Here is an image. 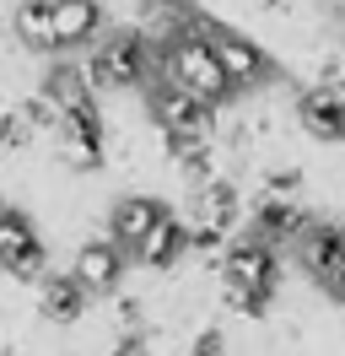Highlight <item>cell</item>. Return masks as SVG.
Segmentation results:
<instances>
[{
    "label": "cell",
    "mask_w": 345,
    "mask_h": 356,
    "mask_svg": "<svg viewBox=\"0 0 345 356\" xmlns=\"http://www.w3.org/2000/svg\"><path fill=\"white\" fill-rule=\"evenodd\" d=\"M81 70H86V81H92L97 97H108V92H135V87H146L151 76H162V65H157V44H151L141 27L108 33L103 44H97V54H86V60H81Z\"/></svg>",
    "instance_id": "obj_2"
},
{
    "label": "cell",
    "mask_w": 345,
    "mask_h": 356,
    "mask_svg": "<svg viewBox=\"0 0 345 356\" xmlns=\"http://www.w3.org/2000/svg\"><path fill=\"white\" fill-rule=\"evenodd\" d=\"M307 222H313V211L297 205V200H259L248 238H259V243H270V248H291L307 232Z\"/></svg>",
    "instance_id": "obj_10"
},
{
    "label": "cell",
    "mask_w": 345,
    "mask_h": 356,
    "mask_svg": "<svg viewBox=\"0 0 345 356\" xmlns=\"http://www.w3.org/2000/svg\"><path fill=\"white\" fill-rule=\"evenodd\" d=\"M237 216H243V189L232 178H216V184H200L189 189V227H211V232H232Z\"/></svg>",
    "instance_id": "obj_8"
},
{
    "label": "cell",
    "mask_w": 345,
    "mask_h": 356,
    "mask_svg": "<svg viewBox=\"0 0 345 356\" xmlns=\"http://www.w3.org/2000/svg\"><path fill=\"white\" fill-rule=\"evenodd\" d=\"M146 108H151V119H157L162 135H178V140H221V108H211V103H200L189 92L168 87V81L151 87Z\"/></svg>",
    "instance_id": "obj_3"
},
{
    "label": "cell",
    "mask_w": 345,
    "mask_h": 356,
    "mask_svg": "<svg viewBox=\"0 0 345 356\" xmlns=\"http://www.w3.org/2000/svg\"><path fill=\"white\" fill-rule=\"evenodd\" d=\"M297 189H302V168H270L259 200H297Z\"/></svg>",
    "instance_id": "obj_23"
},
{
    "label": "cell",
    "mask_w": 345,
    "mask_h": 356,
    "mask_svg": "<svg viewBox=\"0 0 345 356\" xmlns=\"http://www.w3.org/2000/svg\"><path fill=\"white\" fill-rule=\"evenodd\" d=\"M54 162H60L65 173H97V168L108 162V140H76V135H60Z\"/></svg>",
    "instance_id": "obj_18"
},
{
    "label": "cell",
    "mask_w": 345,
    "mask_h": 356,
    "mask_svg": "<svg viewBox=\"0 0 345 356\" xmlns=\"http://www.w3.org/2000/svg\"><path fill=\"white\" fill-rule=\"evenodd\" d=\"M157 65H162V81H168V87L189 92V97L211 103V108H221V103L232 97V81H227L221 60H216L211 33H194V27H184V33L162 38V44H157Z\"/></svg>",
    "instance_id": "obj_1"
},
{
    "label": "cell",
    "mask_w": 345,
    "mask_h": 356,
    "mask_svg": "<svg viewBox=\"0 0 345 356\" xmlns=\"http://www.w3.org/2000/svg\"><path fill=\"white\" fill-rule=\"evenodd\" d=\"M221 308L243 313V318H259V313L270 308V297H259V291H248V286H221Z\"/></svg>",
    "instance_id": "obj_25"
},
{
    "label": "cell",
    "mask_w": 345,
    "mask_h": 356,
    "mask_svg": "<svg viewBox=\"0 0 345 356\" xmlns=\"http://www.w3.org/2000/svg\"><path fill=\"white\" fill-rule=\"evenodd\" d=\"M125 248L108 243V238H92V243L76 248V259H70V275L81 281L92 297H108V291H119V281H125Z\"/></svg>",
    "instance_id": "obj_7"
},
{
    "label": "cell",
    "mask_w": 345,
    "mask_h": 356,
    "mask_svg": "<svg viewBox=\"0 0 345 356\" xmlns=\"http://www.w3.org/2000/svg\"><path fill=\"white\" fill-rule=\"evenodd\" d=\"M38 140V130L27 124V113H22V103H11V108H0V152H27Z\"/></svg>",
    "instance_id": "obj_20"
},
{
    "label": "cell",
    "mask_w": 345,
    "mask_h": 356,
    "mask_svg": "<svg viewBox=\"0 0 345 356\" xmlns=\"http://www.w3.org/2000/svg\"><path fill=\"white\" fill-rule=\"evenodd\" d=\"M38 248V227L33 216L22 211V205H0V270L17 265L22 254H33Z\"/></svg>",
    "instance_id": "obj_17"
},
{
    "label": "cell",
    "mask_w": 345,
    "mask_h": 356,
    "mask_svg": "<svg viewBox=\"0 0 345 356\" xmlns=\"http://www.w3.org/2000/svg\"><path fill=\"white\" fill-rule=\"evenodd\" d=\"M11 38L33 54H54V17H49V0H17L11 11Z\"/></svg>",
    "instance_id": "obj_14"
},
{
    "label": "cell",
    "mask_w": 345,
    "mask_h": 356,
    "mask_svg": "<svg viewBox=\"0 0 345 356\" xmlns=\"http://www.w3.org/2000/svg\"><path fill=\"white\" fill-rule=\"evenodd\" d=\"M108 356H151V330H135V334H119Z\"/></svg>",
    "instance_id": "obj_26"
},
{
    "label": "cell",
    "mask_w": 345,
    "mask_h": 356,
    "mask_svg": "<svg viewBox=\"0 0 345 356\" xmlns=\"http://www.w3.org/2000/svg\"><path fill=\"white\" fill-rule=\"evenodd\" d=\"M49 17H54V44L60 49H86L103 33V6L97 0H49Z\"/></svg>",
    "instance_id": "obj_12"
},
{
    "label": "cell",
    "mask_w": 345,
    "mask_h": 356,
    "mask_svg": "<svg viewBox=\"0 0 345 356\" xmlns=\"http://www.w3.org/2000/svg\"><path fill=\"white\" fill-rule=\"evenodd\" d=\"M6 275H11V281H22V286H43V281H49V275H54V270H49V248H33V254H22L17 265H6Z\"/></svg>",
    "instance_id": "obj_21"
},
{
    "label": "cell",
    "mask_w": 345,
    "mask_h": 356,
    "mask_svg": "<svg viewBox=\"0 0 345 356\" xmlns=\"http://www.w3.org/2000/svg\"><path fill=\"white\" fill-rule=\"evenodd\" d=\"M227 248H232V232H211V227H189V259L200 270H211V275H221V265H227Z\"/></svg>",
    "instance_id": "obj_19"
},
{
    "label": "cell",
    "mask_w": 345,
    "mask_h": 356,
    "mask_svg": "<svg viewBox=\"0 0 345 356\" xmlns=\"http://www.w3.org/2000/svg\"><path fill=\"white\" fill-rule=\"evenodd\" d=\"M254 6H264V11H291V0H254Z\"/></svg>",
    "instance_id": "obj_28"
},
{
    "label": "cell",
    "mask_w": 345,
    "mask_h": 356,
    "mask_svg": "<svg viewBox=\"0 0 345 356\" xmlns=\"http://www.w3.org/2000/svg\"><path fill=\"white\" fill-rule=\"evenodd\" d=\"M43 97H49L60 113H70V108H81V103H92L97 92H92V81H86L81 65H49V76H43Z\"/></svg>",
    "instance_id": "obj_16"
},
{
    "label": "cell",
    "mask_w": 345,
    "mask_h": 356,
    "mask_svg": "<svg viewBox=\"0 0 345 356\" xmlns=\"http://www.w3.org/2000/svg\"><path fill=\"white\" fill-rule=\"evenodd\" d=\"M22 113H27V124L38 135H60V124H65V113L43 97V92H33V97H22Z\"/></svg>",
    "instance_id": "obj_22"
},
{
    "label": "cell",
    "mask_w": 345,
    "mask_h": 356,
    "mask_svg": "<svg viewBox=\"0 0 345 356\" xmlns=\"http://www.w3.org/2000/svg\"><path fill=\"white\" fill-rule=\"evenodd\" d=\"M313 286H319L329 302H345V243L335 248V259H329V265L313 275Z\"/></svg>",
    "instance_id": "obj_24"
},
{
    "label": "cell",
    "mask_w": 345,
    "mask_h": 356,
    "mask_svg": "<svg viewBox=\"0 0 345 356\" xmlns=\"http://www.w3.org/2000/svg\"><path fill=\"white\" fill-rule=\"evenodd\" d=\"M211 49H216V60H221V70H227L232 92H254V87H264V81L275 76V60H270L254 38L232 33V27H216V33H211Z\"/></svg>",
    "instance_id": "obj_5"
},
{
    "label": "cell",
    "mask_w": 345,
    "mask_h": 356,
    "mask_svg": "<svg viewBox=\"0 0 345 356\" xmlns=\"http://www.w3.org/2000/svg\"><path fill=\"white\" fill-rule=\"evenodd\" d=\"M221 286H248L259 297L280 291V248L259 243V238H232L227 265H221Z\"/></svg>",
    "instance_id": "obj_4"
},
{
    "label": "cell",
    "mask_w": 345,
    "mask_h": 356,
    "mask_svg": "<svg viewBox=\"0 0 345 356\" xmlns=\"http://www.w3.org/2000/svg\"><path fill=\"white\" fill-rule=\"evenodd\" d=\"M189 356H227V334L221 330H200L189 340Z\"/></svg>",
    "instance_id": "obj_27"
},
{
    "label": "cell",
    "mask_w": 345,
    "mask_h": 356,
    "mask_svg": "<svg viewBox=\"0 0 345 356\" xmlns=\"http://www.w3.org/2000/svg\"><path fill=\"white\" fill-rule=\"evenodd\" d=\"M297 124H302V135H307V140H319V146L345 140V92L307 87L297 97Z\"/></svg>",
    "instance_id": "obj_9"
},
{
    "label": "cell",
    "mask_w": 345,
    "mask_h": 356,
    "mask_svg": "<svg viewBox=\"0 0 345 356\" xmlns=\"http://www.w3.org/2000/svg\"><path fill=\"white\" fill-rule=\"evenodd\" d=\"M162 216H168V205L157 200V195H125V200H113L108 227L97 232V238H108V243H119L125 254H135V248L146 243V232L162 222Z\"/></svg>",
    "instance_id": "obj_6"
},
{
    "label": "cell",
    "mask_w": 345,
    "mask_h": 356,
    "mask_svg": "<svg viewBox=\"0 0 345 356\" xmlns=\"http://www.w3.org/2000/svg\"><path fill=\"white\" fill-rule=\"evenodd\" d=\"M340 243H345V227H340V222H323V216H313V222H307V232L291 243V254H297V265L307 270V275H319V270L335 259V248H340Z\"/></svg>",
    "instance_id": "obj_15"
},
{
    "label": "cell",
    "mask_w": 345,
    "mask_h": 356,
    "mask_svg": "<svg viewBox=\"0 0 345 356\" xmlns=\"http://www.w3.org/2000/svg\"><path fill=\"white\" fill-rule=\"evenodd\" d=\"M184 254H189V222H184L178 211H168V216L146 232V243L135 248L129 259H135V265H146V270H157V275H168V270H178Z\"/></svg>",
    "instance_id": "obj_11"
},
{
    "label": "cell",
    "mask_w": 345,
    "mask_h": 356,
    "mask_svg": "<svg viewBox=\"0 0 345 356\" xmlns=\"http://www.w3.org/2000/svg\"><path fill=\"white\" fill-rule=\"evenodd\" d=\"M86 302H92V291H86L70 270H54V275L38 286V313L49 318V324H81Z\"/></svg>",
    "instance_id": "obj_13"
}]
</instances>
